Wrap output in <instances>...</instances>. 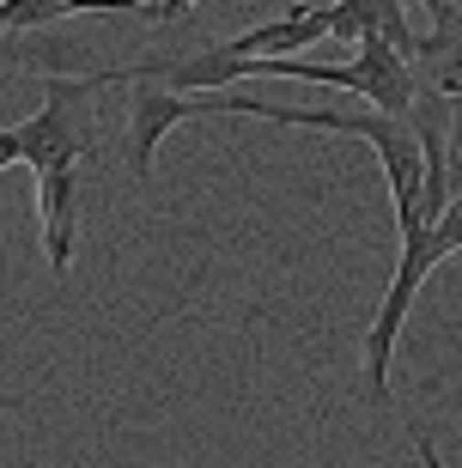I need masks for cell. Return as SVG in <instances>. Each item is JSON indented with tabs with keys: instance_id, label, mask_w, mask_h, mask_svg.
<instances>
[{
	"instance_id": "cell-1",
	"label": "cell",
	"mask_w": 462,
	"mask_h": 468,
	"mask_svg": "<svg viewBox=\"0 0 462 468\" xmlns=\"http://www.w3.org/2000/svg\"><path fill=\"white\" fill-rule=\"evenodd\" d=\"M188 116H201V98L195 91L158 86V80H134V110H128V165H134V176L153 171L158 140Z\"/></svg>"
},
{
	"instance_id": "cell-2",
	"label": "cell",
	"mask_w": 462,
	"mask_h": 468,
	"mask_svg": "<svg viewBox=\"0 0 462 468\" xmlns=\"http://www.w3.org/2000/svg\"><path fill=\"white\" fill-rule=\"evenodd\" d=\"M37 176V219H43V250H49V268L68 274L73 268V238H80V158H61V165H43Z\"/></svg>"
},
{
	"instance_id": "cell-3",
	"label": "cell",
	"mask_w": 462,
	"mask_h": 468,
	"mask_svg": "<svg viewBox=\"0 0 462 468\" xmlns=\"http://www.w3.org/2000/svg\"><path fill=\"white\" fill-rule=\"evenodd\" d=\"M335 31V6H292L286 18H274V25H256V31L231 37V43H220L225 55H305L317 37Z\"/></svg>"
},
{
	"instance_id": "cell-4",
	"label": "cell",
	"mask_w": 462,
	"mask_h": 468,
	"mask_svg": "<svg viewBox=\"0 0 462 468\" xmlns=\"http://www.w3.org/2000/svg\"><path fill=\"white\" fill-rule=\"evenodd\" d=\"M188 6H195V0H146V18H165V25H171V18H183Z\"/></svg>"
},
{
	"instance_id": "cell-5",
	"label": "cell",
	"mask_w": 462,
	"mask_h": 468,
	"mask_svg": "<svg viewBox=\"0 0 462 468\" xmlns=\"http://www.w3.org/2000/svg\"><path fill=\"white\" fill-rule=\"evenodd\" d=\"M25 158V134L18 128H0V165H18Z\"/></svg>"
}]
</instances>
